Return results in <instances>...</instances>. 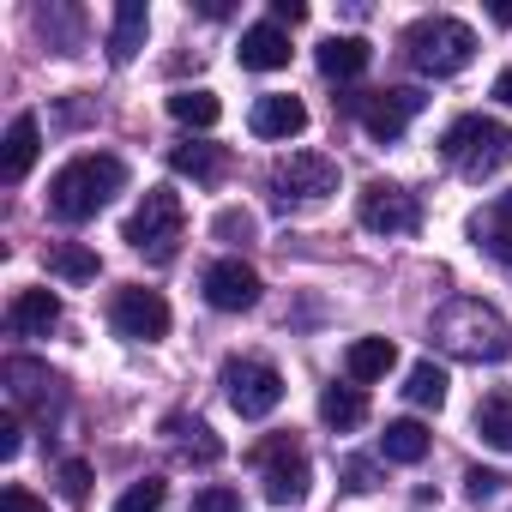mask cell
<instances>
[{"label":"cell","instance_id":"obj_1","mask_svg":"<svg viewBox=\"0 0 512 512\" xmlns=\"http://www.w3.org/2000/svg\"><path fill=\"white\" fill-rule=\"evenodd\" d=\"M428 338H434L446 356H458V362H506V356H512V326H506L488 302H476V296H452V302L434 314Z\"/></svg>","mask_w":512,"mask_h":512},{"label":"cell","instance_id":"obj_2","mask_svg":"<svg viewBox=\"0 0 512 512\" xmlns=\"http://www.w3.org/2000/svg\"><path fill=\"white\" fill-rule=\"evenodd\" d=\"M121 187H127V163H121L115 151H85V157H73V163L55 169V181H49V211H55L61 223H85V217H97Z\"/></svg>","mask_w":512,"mask_h":512},{"label":"cell","instance_id":"obj_3","mask_svg":"<svg viewBox=\"0 0 512 512\" xmlns=\"http://www.w3.org/2000/svg\"><path fill=\"white\" fill-rule=\"evenodd\" d=\"M440 157L464 175V181H488L512 163V127L494 115H458L440 133Z\"/></svg>","mask_w":512,"mask_h":512},{"label":"cell","instance_id":"obj_4","mask_svg":"<svg viewBox=\"0 0 512 512\" xmlns=\"http://www.w3.org/2000/svg\"><path fill=\"white\" fill-rule=\"evenodd\" d=\"M404 55H410L416 73L452 79V73H464L476 61V31L464 19H452V13H428V19H416L404 31Z\"/></svg>","mask_w":512,"mask_h":512},{"label":"cell","instance_id":"obj_5","mask_svg":"<svg viewBox=\"0 0 512 512\" xmlns=\"http://www.w3.org/2000/svg\"><path fill=\"white\" fill-rule=\"evenodd\" d=\"M181 229H187V205H181V193L175 187H145V199H139V211L127 217V247L133 253H145L151 266H169L175 260V247H181Z\"/></svg>","mask_w":512,"mask_h":512},{"label":"cell","instance_id":"obj_6","mask_svg":"<svg viewBox=\"0 0 512 512\" xmlns=\"http://www.w3.org/2000/svg\"><path fill=\"white\" fill-rule=\"evenodd\" d=\"M223 398H229L235 416L260 422V416H272L284 404V374L272 362H260V356H235V362H223Z\"/></svg>","mask_w":512,"mask_h":512},{"label":"cell","instance_id":"obj_7","mask_svg":"<svg viewBox=\"0 0 512 512\" xmlns=\"http://www.w3.org/2000/svg\"><path fill=\"white\" fill-rule=\"evenodd\" d=\"M253 464H266V500L272 506H302L308 500V452L296 434H272L253 446Z\"/></svg>","mask_w":512,"mask_h":512},{"label":"cell","instance_id":"obj_8","mask_svg":"<svg viewBox=\"0 0 512 512\" xmlns=\"http://www.w3.org/2000/svg\"><path fill=\"white\" fill-rule=\"evenodd\" d=\"M272 193H278V205H320L338 193V163L326 151H290L272 169Z\"/></svg>","mask_w":512,"mask_h":512},{"label":"cell","instance_id":"obj_9","mask_svg":"<svg viewBox=\"0 0 512 512\" xmlns=\"http://www.w3.org/2000/svg\"><path fill=\"white\" fill-rule=\"evenodd\" d=\"M356 217H362V229H374V235H416V229H422V205H416V193H404L398 181H368V187L356 193Z\"/></svg>","mask_w":512,"mask_h":512},{"label":"cell","instance_id":"obj_10","mask_svg":"<svg viewBox=\"0 0 512 512\" xmlns=\"http://www.w3.org/2000/svg\"><path fill=\"white\" fill-rule=\"evenodd\" d=\"M422 91H368V97H344V109H356L362 115V127H368V139H380V145H398L404 139V127L422 115Z\"/></svg>","mask_w":512,"mask_h":512},{"label":"cell","instance_id":"obj_11","mask_svg":"<svg viewBox=\"0 0 512 512\" xmlns=\"http://www.w3.org/2000/svg\"><path fill=\"white\" fill-rule=\"evenodd\" d=\"M109 320H115V332L133 338V344H163V338H169V302H163L157 290H145V284L115 290Z\"/></svg>","mask_w":512,"mask_h":512},{"label":"cell","instance_id":"obj_12","mask_svg":"<svg viewBox=\"0 0 512 512\" xmlns=\"http://www.w3.org/2000/svg\"><path fill=\"white\" fill-rule=\"evenodd\" d=\"M0 380H7V404H13L19 416L49 422V416L61 410V380H55L43 362H31V356H13L7 368H0Z\"/></svg>","mask_w":512,"mask_h":512},{"label":"cell","instance_id":"obj_13","mask_svg":"<svg viewBox=\"0 0 512 512\" xmlns=\"http://www.w3.org/2000/svg\"><path fill=\"white\" fill-rule=\"evenodd\" d=\"M205 302H211L217 314H247L253 302H260V272H253L241 253L211 260V266H205Z\"/></svg>","mask_w":512,"mask_h":512},{"label":"cell","instance_id":"obj_14","mask_svg":"<svg viewBox=\"0 0 512 512\" xmlns=\"http://www.w3.org/2000/svg\"><path fill=\"white\" fill-rule=\"evenodd\" d=\"M37 151H43V121H37V115H13V127H7V145H0V181H7V187H19V181L31 175Z\"/></svg>","mask_w":512,"mask_h":512},{"label":"cell","instance_id":"obj_15","mask_svg":"<svg viewBox=\"0 0 512 512\" xmlns=\"http://www.w3.org/2000/svg\"><path fill=\"white\" fill-rule=\"evenodd\" d=\"M247 127L260 133V139H296V133L308 127V103H302V97H290V91H272V97L253 103Z\"/></svg>","mask_w":512,"mask_h":512},{"label":"cell","instance_id":"obj_16","mask_svg":"<svg viewBox=\"0 0 512 512\" xmlns=\"http://www.w3.org/2000/svg\"><path fill=\"white\" fill-rule=\"evenodd\" d=\"M235 55H241L247 73H278V67H290V31L272 25V19H266V25H247Z\"/></svg>","mask_w":512,"mask_h":512},{"label":"cell","instance_id":"obj_17","mask_svg":"<svg viewBox=\"0 0 512 512\" xmlns=\"http://www.w3.org/2000/svg\"><path fill=\"white\" fill-rule=\"evenodd\" d=\"M169 169L199 181V187H217L229 175V145H211V139H187V145H169Z\"/></svg>","mask_w":512,"mask_h":512},{"label":"cell","instance_id":"obj_18","mask_svg":"<svg viewBox=\"0 0 512 512\" xmlns=\"http://www.w3.org/2000/svg\"><path fill=\"white\" fill-rule=\"evenodd\" d=\"M55 320H61V296L55 290H19L7 302V332L13 338H43Z\"/></svg>","mask_w":512,"mask_h":512},{"label":"cell","instance_id":"obj_19","mask_svg":"<svg viewBox=\"0 0 512 512\" xmlns=\"http://www.w3.org/2000/svg\"><path fill=\"white\" fill-rule=\"evenodd\" d=\"M392 368H398V344H392V338H356V344L344 350V374H350L356 386L386 380Z\"/></svg>","mask_w":512,"mask_h":512},{"label":"cell","instance_id":"obj_20","mask_svg":"<svg viewBox=\"0 0 512 512\" xmlns=\"http://www.w3.org/2000/svg\"><path fill=\"white\" fill-rule=\"evenodd\" d=\"M145 31H151L145 0H121V7H115V31H109V61H115V67H127V61L145 49Z\"/></svg>","mask_w":512,"mask_h":512},{"label":"cell","instance_id":"obj_21","mask_svg":"<svg viewBox=\"0 0 512 512\" xmlns=\"http://www.w3.org/2000/svg\"><path fill=\"white\" fill-rule=\"evenodd\" d=\"M368 61H374L368 37H326V43H320V73H326V79H362Z\"/></svg>","mask_w":512,"mask_h":512},{"label":"cell","instance_id":"obj_22","mask_svg":"<svg viewBox=\"0 0 512 512\" xmlns=\"http://www.w3.org/2000/svg\"><path fill=\"white\" fill-rule=\"evenodd\" d=\"M320 422L338 428V434L362 428V422H368V392H362V386H326V392H320Z\"/></svg>","mask_w":512,"mask_h":512},{"label":"cell","instance_id":"obj_23","mask_svg":"<svg viewBox=\"0 0 512 512\" xmlns=\"http://www.w3.org/2000/svg\"><path fill=\"white\" fill-rule=\"evenodd\" d=\"M428 446H434V434L422 428V422H386V434H380V458H392V464H422L428 458Z\"/></svg>","mask_w":512,"mask_h":512},{"label":"cell","instance_id":"obj_24","mask_svg":"<svg viewBox=\"0 0 512 512\" xmlns=\"http://www.w3.org/2000/svg\"><path fill=\"white\" fill-rule=\"evenodd\" d=\"M476 434H482V446L512 452V392H488L476 404Z\"/></svg>","mask_w":512,"mask_h":512},{"label":"cell","instance_id":"obj_25","mask_svg":"<svg viewBox=\"0 0 512 512\" xmlns=\"http://www.w3.org/2000/svg\"><path fill=\"white\" fill-rule=\"evenodd\" d=\"M49 272L67 278V284H91V278L103 272V260H97L85 241H55V247H49Z\"/></svg>","mask_w":512,"mask_h":512},{"label":"cell","instance_id":"obj_26","mask_svg":"<svg viewBox=\"0 0 512 512\" xmlns=\"http://www.w3.org/2000/svg\"><path fill=\"white\" fill-rule=\"evenodd\" d=\"M404 398L422 404V410H440V404H446V368H440V362H416L410 380H404Z\"/></svg>","mask_w":512,"mask_h":512},{"label":"cell","instance_id":"obj_27","mask_svg":"<svg viewBox=\"0 0 512 512\" xmlns=\"http://www.w3.org/2000/svg\"><path fill=\"white\" fill-rule=\"evenodd\" d=\"M169 115H175L181 127H217L223 103H217L211 91H175V97H169Z\"/></svg>","mask_w":512,"mask_h":512},{"label":"cell","instance_id":"obj_28","mask_svg":"<svg viewBox=\"0 0 512 512\" xmlns=\"http://www.w3.org/2000/svg\"><path fill=\"white\" fill-rule=\"evenodd\" d=\"M169 434H181V452L199 458V464H217L223 458V440L205 428V422H187V416H169Z\"/></svg>","mask_w":512,"mask_h":512},{"label":"cell","instance_id":"obj_29","mask_svg":"<svg viewBox=\"0 0 512 512\" xmlns=\"http://www.w3.org/2000/svg\"><path fill=\"white\" fill-rule=\"evenodd\" d=\"M211 235H217V241H229V247H247L253 235H260V217L241 211V205H223V211L211 217Z\"/></svg>","mask_w":512,"mask_h":512},{"label":"cell","instance_id":"obj_30","mask_svg":"<svg viewBox=\"0 0 512 512\" xmlns=\"http://www.w3.org/2000/svg\"><path fill=\"white\" fill-rule=\"evenodd\" d=\"M163 500H169V482H163V476H145V482H133V488L115 500V512H163Z\"/></svg>","mask_w":512,"mask_h":512},{"label":"cell","instance_id":"obj_31","mask_svg":"<svg viewBox=\"0 0 512 512\" xmlns=\"http://www.w3.org/2000/svg\"><path fill=\"white\" fill-rule=\"evenodd\" d=\"M37 25L49 31V43H55L61 55H73V49H79V13H55V7H43V13H37Z\"/></svg>","mask_w":512,"mask_h":512},{"label":"cell","instance_id":"obj_32","mask_svg":"<svg viewBox=\"0 0 512 512\" xmlns=\"http://www.w3.org/2000/svg\"><path fill=\"white\" fill-rule=\"evenodd\" d=\"M476 247H482V253H494L500 266H512V223L482 217V223H476Z\"/></svg>","mask_w":512,"mask_h":512},{"label":"cell","instance_id":"obj_33","mask_svg":"<svg viewBox=\"0 0 512 512\" xmlns=\"http://www.w3.org/2000/svg\"><path fill=\"white\" fill-rule=\"evenodd\" d=\"M193 512H241V494H235V488H223V482H211V488H199V494H193Z\"/></svg>","mask_w":512,"mask_h":512},{"label":"cell","instance_id":"obj_34","mask_svg":"<svg viewBox=\"0 0 512 512\" xmlns=\"http://www.w3.org/2000/svg\"><path fill=\"white\" fill-rule=\"evenodd\" d=\"M464 488H470V500H494V494L506 488V476H500V470H482V464H470V470H464Z\"/></svg>","mask_w":512,"mask_h":512},{"label":"cell","instance_id":"obj_35","mask_svg":"<svg viewBox=\"0 0 512 512\" xmlns=\"http://www.w3.org/2000/svg\"><path fill=\"white\" fill-rule=\"evenodd\" d=\"M61 494H67V500H85V494H91V464L67 458V464H61Z\"/></svg>","mask_w":512,"mask_h":512},{"label":"cell","instance_id":"obj_36","mask_svg":"<svg viewBox=\"0 0 512 512\" xmlns=\"http://www.w3.org/2000/svg\"><path fill=\"white\" fill-rule=\"evenodd\" d=\"M19 446H25V422H19V410H7V416H0V458H19Z\"/></svg>","mask_w":512,"mask_h":512},{"label":"cell","instance_id":"obj_37","mask_svg":"<svg viewBox=\"0 0 512 512\" xmlns=\"http://www.w3.org/2000/svg\"><path fill=\"white\" fill-rule=\"evenodd\" d=\"M0 512H49V506H43L31 488H19V482H13V488H0Z\"/></svg>","mask_w":512,"mask_h":512},{"label":"cell","instance_id":"obj_38","mask_svg":"<svg viewBox=\"0 0 512 512\" xmlns=\"http://www.w3.org/2000/svg\"><path fill=\"white\" fill-rule=\"evenodd\" d=\"M302 19H308L302 0H272V25H302Z\"/></svg>","mask_w":512,"mask_h":512},{"label":"cell","instance_id":"obj_39","mask_svg":"<svg viewBox=\"0 0 512 512\" xmlns=\"http://www.w3.org/2000/svg\"><path fill=\"white\" fill-rule=\"evenodd\" d=\"M344 476H350V488H380V482H374V464H362V458H350Z\"/></svg>","mask_w":512,"mask_h":512},{"label":"cell","instance_id":"obj_40","mask_svg":"<svg viewBox=\"0 0 512 512\" xmlns=\"http://www.w3.org/2000/svg\"><path fill=\"white\" fill-rule=\"evenodd\" d=\"M488 217H500V223H512V187H506V193H500V199L488 205Z\"/></svg>","mask_w":512,"mask_h":512},{"label":"cell","instance_id":"obj_41","mask_svg":"<svg viewBox=\"0 0 512 512\" xmlns=\"http://www.w3.org/2000/svg\"><path fill=\"white\" fill-rule=\"evenodd\" d=\"M494 97H500V103H506V109H512V67H506V73H500V79H494Z\"/></svg>","mask_w":512,"mask_h":512},{"label":"cell","instance_id":"obj_42","mask_svg":"<svg viewBox=\"0 0 512 512\" xmlns=\"http://www.w3.org/2000/svg\"><path fill=\"white\" fill-rule=\"evenodd\" d=\"M488 19H494V25H512V0H494V7H488Z\"/></svg>","mask_w":512,"mask_h":512}]
</instances>
